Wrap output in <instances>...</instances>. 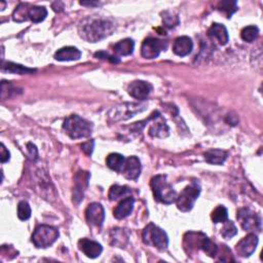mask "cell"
Here are the masks:
<instances>
[{
	"label": "cell",
	"instance_id": "6da1fadb",
	"mask_svg": "<svg viewBox=\"0 0 263 263\" xmlns=\"http://www.w3.org/2000/svg\"><path fill=\"white\" fill-rule=\"evenodd\" d=\"M115 24L107 18L89 17L82 20L78 26L79 36L89 42H98L112 34Z\"/></svg>",
	"mask_w": 263,
	"mask_h": 263
},
{
	"label": "cell",
	"instance_id": "7a4b0ae2",
	"mask_svg": "<svg viewBox=\"0 0 263 263\" xmlns=\"http://www.w3.org/2000/svg\"><path fill=\"white\" fill-rule=\"evenodd\" d=\"M183 246L187 254H192L202 250L210 257H215L218 251V247L203 233L189 232L185 234Z\"/></svg>",
	"mask_w": 263,
	"mask_h": 263
},
{
	"label": "cell",
	"instance_id": "3957f363",
	"mask_svg": "<svg viewBox=\"0 0 263 263\" xmlns=\"http://www.w3.org/2000/svg\"><path fill=\"white\" fill-rule=\"evenodd\" d=\"M63 129L71 139H81L87 138L92 135L93 125L82 117L73 114L65 119Z\"/></svg>",
	"mask_w": 263,
	"mask_h": 263
},
{
	"label": "cell",
	"instance_id": "277c9868",
	"mask_svg": "<svg viewBox=\"0 0 263 263\" xmlns=\"http://www.w3.org/2000/svg\"><path fill=\"white\" fill-rule=\"evenodd\" d=\"M151 188L155 200L160 203L170 205L176 202L177 193L174 190L173 186L168 182L165 175H157L151 179Z\"/></svg>",
	"mask_w": 263,
	"mask_h": 263
},
{
	"label": "cell",
	"instance_id": "5b68a950",
	"mask_svg": "<svg viewBox=\"0 0 263 263\" xmlns=\"http://www.w3.org/2000/svg\"><path fill=\"white\" fill-rule=\"evenodd\" d=\"M143 242L151 247L158 249L159 251L167 250L169 246V238L165 231L154 225L153 223L148 224L143 231Z\"/></svg>",
	"mask_w": 263,
	"mask_h": 263
},
{
	"label": "cell",
	"instance_id": "8992f818",
	"mask_svg": "<svg viewBox=\"0 0 263 263\" xmlns=\"http://www.w3.org/2000/svg\"><path fill=\"white\" fill-rule=\"evenodd\" d=\"M59 238V231L53 226L40 225L32 235V243L36 248H48Z\"/></svg>",
	"mask_w": 263,
	"mask_h": 263
},
{
	"label": "cell",
	"instance_id": "52a82bcc",
	"mask_svg": "<svg viewBox=\"0 0 263 263\" xmlns=\"http://www.w3.org/2000/svg\"><path fill=\"white\" fill-rule=\"evenodd\" d=\"M201 193V186L198 182L193 181L191 184L186 186L180 194L176 199L177 208L182 212H189L193 206L195 201L198 200Z\"/></svg>",
	"mask_w": 263,
	"mask_h": 263
},
{
	"label": "cell",
	"instance_id": "ba28073f",
	"mask_svg": "<svg viewBox=\"0 0 263 263\" xmlns=\"http://www.w3.org/2000/svg\"><path fill=\"white\" fill-rule=\"evenodd\" d=\"M238 220L245 232H261V219L250 209L243 208L238 212Z\"/></svg>",
	"mask_w": 263,
	"mask_h": 263
},
{
	"label": "cell",
	"instance_id": "9c48e42d",
	"mask_svg": "<svg viewBox=\"0 0 263 263\" xmlns=\"http://www.w3.org/2000/svg\"><path fill=\"white\" fill-rule=\"evenodd\" d=\"M166 49H167V43L165 41L149 37V38H146L142 43L141 55L145 59L152 60L157 58L160 52Z\"/></svg>",
	"mask_w": 263,
	"mask_h": 263
},
{
	"label": "cell",
	"instance_id": "30bf717a",
	"mask_svg": "<svg viewBox=\"0 0 263 263\" xmlns=\"http://www.w3.org/2000/svg\"><path fill=\"white\" fill-rule=\"evenodd\" d=\"M91 175L89 172L79 171L76 173L74 177V187H73V203L79 205L83 200L84 191L89 186V181Z\"/></svg>",
	"mask_w": 263,
	"mask_h": 263
},
{
	"label": "cell",
	"instance_id": "8fae6325",
	"mask_svg": "<svg viewBox=\"0 0 263 263\" xmlns=\"http://www.w3.org/2000/svg\"><path fill=\"white\" fill-rule=\"evenodd\" d=\"M85 218L89 224L101 227L105 219V211L103 206L98 203H93L89 205V207L85 210Z\"/></svg>",
	"mask_w": 263,
	"mask_h": 263
},
{
	"label": "cell",
	"instance_id": "7c38bea8",
	"mask_svg": "<svg viewBox=\"0 0 263 263\" xmlns=\"http://www.w3.org/2000/svg\"><path fill=\"white\" fill-rule=\"evenodd\" d=\"M152 91V85L143 80H135L127 86L128 94L138 100H145Z\"/></svg>",
	"mask_w": 263,
	"mask_h": 263
},
{
	"label": "cell",
	"instance_id": "4fadbf2b",
	"mask_svg": "<svg viewBox=\"0 0 263 263\" xmlns=\"http://www.w3.org/2000/svg\"><path fill=\"white\" fill-rule=\"evenodd\" d=\"M151 120L152 123L149 127V135L151 137L166 138L169 136V126L158 111H155L152 114Z\"/></svg>",
	"mask_w": 263,
	"mask_h": 263
},
{
	"label": "cell",
	"instance_id": "5bb4252c",
	"mask_svg": "<svg viewBox=\"0 0 263 263\" xmlns=\"http://www.w3.org/2000/svg\"><path fill=\"white\" fill-rule=\"evenodd\" d=\"M257 245H258V237L255 234H250L237 244L236 250L241 257L247 258L255 252Z\"/></svg>",
	"mask_w": 263,
	"mask_h": 263
},
{
	"label": "cell",
	"instance_id": "9a60e30c",
	"mask_svg": "<svg viewBox=\"0 0 263 263\" xmlns=\"http://www.w3.org/2000/svg\"><path fill=\"white\" fill-rule=\"evenodd\" d=\"M126 179L136 180L141 174V162L137 156H129L125 158L123 168L120 172Z\"/></svg>",
	"mask_w": 263,
	"mask_h": 263
},
{
	"label": "cell",
	"instance_id": "2e32d148",
	"mask_svg": "<svg viewBox=\"0 0 263 263\" xmlns=\"http://www.w3.org/2000/svg\"><path fill=\"white\" fill-rule=\"evenodd\" d=\"M78 248L86 257L92 259L99 257L103 251V248L99 243L89 239H81L78 242Z\"/></svg>",
	"mask_w": 263,
	"mask_h": 263
},
{
	"label": "cell",
	"instance_id": "e0dca14e",
	"mask_svg": "<svg viewBox=\"0 0 263 263\" xmlns=\"http://www.w3.org/2000/svg\"><path fill=\"white\" fill-rule=\"evenodd\" d=\"M193 49L192 40L188 36H181L175 39L173 52L179 57H185L191 53Z\"/></svg>",
	"mask_w": 263,
	"mask_h": 263
},
{
	"label": "cell",
	"instance_id": "ac0fdd59",
	"mask_svg": "<svg viewBox=\"0 0 263 263\" xmlns=\"http://www.w3.org/2000/svg\"><path fill=\"white\" fill-rule=\"evenodd\" d=\"M208 36L212 39H216L219 45L221 46H225L229 40L227 29L223 25L218 23H215L210 27L208 30Z\"/></svg>",
	"mask_w": 263,
	"mask_h": 263
},
{
	"label": "cell",
	"instance_id": "d6986e66",
	"mask_svg": "<svg viewBox=\"0 0 263 263\" xmlns=\"http://www.w3.org/2000/svg\"><path fill=\"white\" fill-rule=\"evenodd\" d=\"M134 199L133 198H125L123 199L118 205L117 207L114 209V212H113V215L116 219H124L126 218L130 213L132 211H133V208H134Z\"/></svg>",
	"mask_w": 263,
	"mask_h": 263
},
{
	"label": "cell",
	"instance_id": "ffe728a7",
	"mask_svg": "<svg viewBox=\"0 0 263 263\" xmlns=\"http://www.w3.org/2000/svg\"><path fill=\"white\" fill-rule=\"evenodd\" d=\"M81 57V52L74 47H66L58 50L55 54V59L60 62L77 61Z\"/></svg>",
	"mask_w": 263,
	"mask_h": 263
},
{
	"label": "cell",
	"instance_id": "44dd1931",
	"mask_svg": "<svg viewBox=\"0 0 263 263\" xmlns=\"http://www.w3.org/2000/svg\"><path fill=\"white\" fill-rule=\"evenodd\" d=\"M135 42L129 38H125L116 43L114 46V52L118 56H129L133 54Z\"/></svg>",
	"mask_w": 263,
	"mask_h": 263
},
{
	"label": "cell",
	"instance_id": "7402d4cb",
	"mask_svg": "<svg viewBox=\"0 0 263 263\" xmlns=\"http://www.w3.org/2000/svg\"><path fill=\"white\" fill-rule=\"evenodd\" d=\"M204 157L206 161L211 165H222L227 158V152L221 149H213L207 151Z\"/></svg>",
	"mask_w": 263,
	"mask_h": 263
},
{
	"label": "cell",
	"instance_id": "603a6c76",
	"mask_svg": "<svg viewBox=\"0 0 263 263\" xmlns=\"http://www.w3.org/2000/svg\"><path fill=\"white\" fill-rule=\"evenodd\" d=\"M124 161H125L124 156L119 154V153H111L106 158L107 166L111 170H113L115 172H118V173L121 172V170L123 168V165H124Z\"/></svg>",
	"mask_w": 263,
	"mask_h": 263
},
{
	"label": "cell",
	"instance_id": "cb8c5ba5",
	"mask_svg": "<svg viewBox=\"0 0 263 263\" xmlns=\"http://www.w3.org/2000/svg\"><path fill=\"white\" fill-rule=\"evenodd\" d=\"M48 16V11L43 7H31L28 13V19L33 23H40Z\"/></svg>",
	"mask_w": 263,
	"mask_h": 263
},
{
	"label": "cell",
	"instance_id": "d4e9b609",
	"mask_svg": "<svg viewBox=\"0 0 263 263\" xmlns=\"http://www.w3.org/2000/svg\"><path fill=\"white\" fill-rule=\"evenodd\" d=\"M3 70L9 73H14V74H29V73H34L35 70L34 69H30L27 68L25 66H22L20 64H15L12 62H8V63H4L3 64Z\"/></svg>",
	"mask_w": 263,
	"mask_h": 263
},
{
	"label": "cell",
	"instance_id": "484cf974",
	"mask_svg": "<svg viewBox=\"0 0 263 263\" xmlns=\"http://www.w3.org/2000/svg\"><path fill=\"white\" fill-rule=\"evenodd\" d=\"M130 193V189L127 186H120V185H113L109 190V200L112 202L118 201L123 196Z\"/></svg>",
	"mask_w": 263,
	"mask_h": 263
},
{
	"label": "cell",
	"instance_id": "4316f807",
	"mask_svg": "<svg viewBox=\"0 0 263 263\" xmlns=\"http://www.w3.org/2000/svg\"><path fill=\"white\" fill-rule=\"evenodd\" d=\"M212 220L214 223H223L227 220L228 218V212L227 209L224 206H218L213 212H212Z\"/></svg>",
	"mask_w": 263,
	"mask_h": 263
},
{
	"label": "cell",
	"instance_id": "83f0119b",
	"mask_svg": "<svg viewBox=\"0 0 263 263\" xmlns=\"http://www.w3.org/2000/svg\"><path fill=\"white\" fill-rule=\"evenodd\" d=\"M218 10L224 13L227 18H231L237 11L238 5L237 2H231V0H225V2H220L218 4Z\"/></svg>",
	"mask_w": 263,
	"mask_h": 263
},
{
	"label": "cell",
	"instance_id": "f1b7e54d",
	"mask_svg": "<svg viewBox=\"0 0 263 263\" xmlns=\"http://www.w3.org/2000/svg\"><path fill=\"white\" fill-rule=\"evenodd\" d=\"M242 39L246 42H253L259 36V29L256 26H247L241 32Z\"/></svg>",
	"mask_w": 263,
	"mask_h": 263
},
{
	"label": "cell",
	"instance_id": "f546056e",
	"mask_svg": "<svg viewBox=\"0 0 263 263\" xmlns=\"http://www.w3.org/2000/svg\"><path fill=\"white\" fill-rule=\"evenodd\" d=\"M27 7H28V5H26V4L19 5V7L15 10V12L13 14V19L15 22L21 23V22H25V21L29 20L28 13H29L30 8L27 9Z\"/></svg>",
	"mask_w": 263,
	"mask_h": 263
},
{
	"label": "cell",
	"instance_id": "4dcf8cb0",
	"mask_svg": "<svg viewBox=\"0 0 263 263\" xmlns=\"http://www.w3.org/2000/svg\"><path fill=\"white\" fill-rule=\"evenodd\" d=\"M223 223H224V225L221 229V236L226 240H229V239L234 238L238 234V228L235 225V223L233 221H229V220H226Z\"/></svg>",
	"mask_w": 263,
	"mask_h": 263
},
{
	"label": "cell",
	"instance_id": "1f68e13d",
	"mask_svg": "<svg viewBox=\"0 0 263 263\" xmlns=\"http://www.w3.org/2000/svg\"><path fill=\"white\" fill-rule=\"evenodd\" d=\"M18 217L21 220L25 221L31 217V208L29 204L25 201H22L18 205Z\"/></svg>",
	"mask_w": 263,
	"mask_h": 263
},
{
	"label": "cell",
	"instance_id": "d6a6232c",
	"mask_svg": "<svg viewBox=\"0 0 263 263\" xmlns=\"http://www.w3.org/2000/svg\"><path fill=\"white\" fill-rule=\"evenodd\" d=\"M162 22L166 27L174 28L179 24V18L177 15H174L171 12L162 13Z\"/></svg>",
	"mask_w": 263,
	"mask_h": 263
},
{
	"label": "cell",
	"instance_id": "836d02e7",
	"mask_svg": "<svg viewBox=\"0 0 263 263\" xmlns=\"http://www.w3.org/2000/svg\"><path fill=\"white\" fill-rule=\"evenodd\" d=\"M94 144L95 142L92 140V141H89V142H85L81 145V149L87 154V155H91L93 153V150H94Z\"/></svg>",
	"mask_w": 263,
	"mask_h": 263
},
{
	"label": "cell",
	"instance_id": "e575fe53",
	"mask_svg": "<svg viewBox=\"0 0 263 263\" xmlns=\"http://www.w3.org/2000/svg\"><path fill=\"white\" fill-rule=\"evenodd\" d=\"M95 57H97L98 59L100 58V59H106V60H109V61H111L112 63H118V62H119V59H117V58H115V57H112V56H109L108 54H106V53H104V52L96 53Z\"/></svg>",
	"mask_w": 263,
	"mask_h": 263
},
{
	"label": "cell",
	"instance_id": "d590c367",
	"mask_svg": "<svg viewBox=\"0 0 263 263\" xmlns=\"http://www.w3.org/2000/svg\"><path fill=\"white\" fill-rule=\"evenodd\" d=\"M0 158H2V162H3V163L9 161L10 158H11V153H10V151L6 148V146H5L4 143L2 144V156H0Z\"/></svg>",
	"mask_w": 263,
	"mask_h": 263
},
{
	"label": "cell",
	"instance_id": "8d00e7d4",
	"mask_svg": "<svg viewBox=\"0 0 263 263\" xmlns=\"http://www.w3.org/2000/svg\"><path fill=\"white\" fill-rule=\"evenodd\" d=\"M28 149L30 150L31 156L34 157V158H36V157H37V149H36V146L33 145V144H31V143H29V144H28Z\"/></svg>",
	"mask_w": 263,
	"mask_h": 263
}]
</instances>
